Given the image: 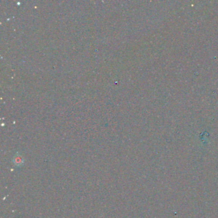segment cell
<instances>
[{
	"label": "cell",
	"instance_id": "6da1fadb",
	"mask_svg": "<svg viewBox=\"0 0 218 218\" xmlns=\"http://www.w3.org/2000/svg\"><path fill=\"white\" fill-rule=\"evenodd\" d=\"M14 165L16 166H21L22 163L24 162V160L23 159H22L21 157L19 156L18 157H15L14 159Z\"/></svg>",
	"mask_w": 218,
	"mask_h": 218
}]
</instances>
